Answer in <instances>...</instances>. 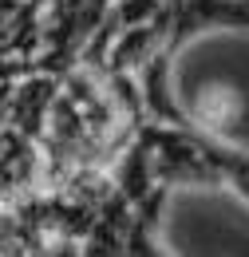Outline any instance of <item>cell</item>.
I'll list each match as a JSON object with an SVG mask.
<instances>
[{
    "label": "cell",
    "mask_w": 249,
    "mask_h": 257,
    "mask_svg": "<svg viewBox=\"0 0 249 257\" xmlns=\"http://www.w3.org/2000/svg\"><path fill=\"white\" fill-rule=\"evenodd\" d=\"M206 28H249V4L241 0H166L162 4V52H178Z\"/></svg>",
    "instance_id": "cell-1"
},
{
    "label": "cell",
    "mask_w": 249,
    "mask_h": 257,
    "mask_svg": "<svg viewBox=\"0 0 249 257\" xmlns=\"http://www.w3.org/2000/svg\"><path fill=\"white\" fill-rule=\"evenodd\" d=\"M198 147H202V155H206V162H210L218 186H229V190H237L249 202V151L225 143V139H218V135H206V131H198Z\"/></svg>",
    "instance_id": "cell-2"
},
{
    "label": "cell",
    "mask_w": 249,
    "mask_h": 257,
    "mask_svg": "<svg viewBox=\"0 0 249 257\" xmlns=\"http://www.w3.org/2000/svg\"><path fill=\"white\" fill-rule=\"evenodd\" d=\"M28 4H32V0H0V24L12 20V16H16L20 8H28Z\"/></svg>",
    "instance_id": "cell-3"
}]
</instances>
